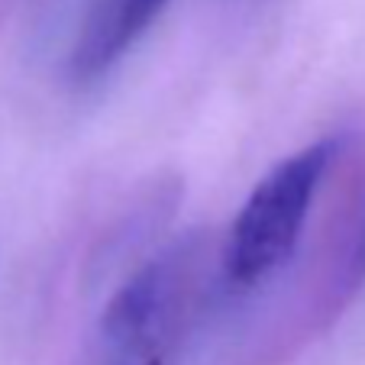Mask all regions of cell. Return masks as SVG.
I'll list each match as a JSON object with an SVG mask.
<instances>
[{"label": "cell", "mask_w": 365, "mask_h": 365, "mask_svg": "<svg viewBox=\"0 0 365 365\" xmlns=\"http://www.w3.org/2000/svg\"><path fill=\"white\" fill-rule=\"evenodd\" d=\"M207 246L200 236L175 242L136 272L101 317L103 365H168L200 314Z\"/></svg>", "instance_id": "6da1fadb"}, {"label": "cell", "mask_w": 365, "mask_h": 365, "mask_svg": "<svg viewBox=\"0 0 365 365\" xmlns=\"http://www.w3.org/2000/svg\"><path fill=\"white\" fill-rule=\"evenodd\" d=\"M333 155V139L314 143L282 159L252 187L220 252L223 275L233 284L252 288L291 259Z\"/></svg>", "instance_id": "7a4b0ae2"}]
</instances>
